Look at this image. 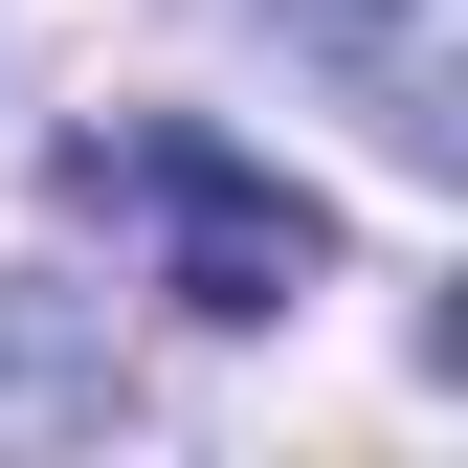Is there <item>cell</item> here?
Here are the masks:
<instances>
[{"instance_id":"3","label":"cell","mask_w":468,"mask_h":468,"mask_svg":"<svg viewBox=\"0 0 468 468\" xmlns=\"http://www.w3.org/2000/svg\"><path fill=\"white\" fill-rule=\"evenodd\" d=\"M290 23H313V45H335V68H357V90H379V134H401V156H446V134H468V90H446V45H424V23H401V0H290Z\"/></svg>"},{"instance_id":"1","label":"cell","mask_w":468,"mask_h":468,"mask_svg":"<svg viewBox=\"0 0 468 468\" xmlns=\"http://www.w3.org/2000/svg\"><path fill=\"white\" fill-rule=\"evenodd\" d=\"M68 201H90V223H156V290H179L201 335H268L290 290L335 268V201L290 179V156L201 134V112H112V134H68Z\"/></svg>"},{"instance_id":"2","label":"cell","mask_w":468,"mask_h":468,"mask_svg":"<svg viewBox=\"0 0 468 468\" xmlns=\"http://www.w3.org/2000/svg\"><path fill=\"white\" fill-rule=\"evenodd\" d=\"M90 424H134V357L45 290H0V446H90Z\"/></svg>"}]
</instances>
